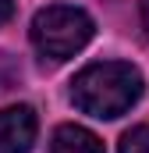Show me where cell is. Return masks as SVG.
Here are the masks:
<instances>
[{
  "mask_svg": "<svg viewBox=\"0 0 149 153\" xmlns=\"http://www.w3.org/2000/svg\"><path fill=\"white\" fill-rule=\"evenodd\" d=\"M146 93L142 71L128 61H100L82 68L71 82V103L82 114H92L100 121L128 114Z\"/></svg>",
  "mask_w": 149,
  "mask_h": 153,
  "instance_id": "cell-1",
  "label": "cell"
},
{
  "mask_svg": "<svg viewBox=\"0 0 149 153\" xmlns=\"http://www.w3.org/2000/svg\"><path fill=\"white\" fill-rule=\"evenodd\" d=\"M92 32H96V25H92V18L82 7L53 4V7H43L32 18L29 39H32V46H36L43 64H64L74 53L85 50V43L92 39Z\"/></svg>",
  "mask_w": 149,
  "mask_h": 153,
  "instance_id": "cell-2",
  "label": "cell"
},
{
  "mask_svg": "<svg viewBox=\"0 0 149 153\" xmlns=\"http://www.w3.org/2000/svg\"><path fill=\"white\" fill-rule=\"evenodd\" d=\"M39 121L36 111L18 103V107H4L0 111V153H29L36 143Z\"/></svg>",
  "mask_w": 149,
  "mask_h": 153,
  "instance_id": "cell-3",
  "label": "cell"
},
{
  "mask_svg": "<svg viewBox=\"0 0 149 153\" xmlns=\"http://www.w3.org/2000/svg\"><path fill=\"white\" fill-rule=\"evenodd\" d=\"M50 153H107L100 135L82 125H60L50 139Z\"/></svg>",
  "mask_w": 149,
  "mask_h": 153,
  "instance_id": "cell-4",
  "label": "cell"
},
{
  "mask_svg": "<svg viewBox=\"0 0 149 153\" xmlns=\"http://www.w3.org/2000/svg\"><path fill=\"white\" fill-rule=\"evenodd\" d=\"M117 153H149V125H135L121 135Z\"/></svg>",
  "mask_w": 149,
  "mask_h": 153,
  "instance_id": "cell-5",
  "label": "cell"
},
{
  "mask_svg": "<svg viewBox=\"0 0 149 153\" xmlns=\"http://www.w3.org/2000/svg\"><path fill=\"white\" fill-rule=\"evenodd\" d=\"M14 18V0H0V25H7Z\"/></svg>",
  "mask_w": 149,
  "mask_h": 153,
  "instance_id": "cell-6",
  "label": "cell"
},
{
  "mask_svg": "<svg viewBox=\"0 0 149 153\" xmlns=\"http://www.w3.org/2000/svg\"><path fill=\"white\" fill-rule=\"evenodd\" d=\"M142 29H146V36H149V0H142Z\"/></svg>",
  "mask_w": 149,
  "mask_h": 153,
  "instance_id": "cell-7",
  "label": "cell"
}]
</instances>
